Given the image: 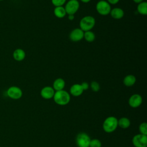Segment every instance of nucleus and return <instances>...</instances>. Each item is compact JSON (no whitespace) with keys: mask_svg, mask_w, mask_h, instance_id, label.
Returning a JSON list of instances; mask_svg holds the SVG:
<instances>
[{"mask_svg":"<svg viewBox=\"0 0 147 147\" xmlns=\"http://www.w3.org/2000/svg\"><path fill=\"white\" fill-rule=\"evenodd\" d=\"M54 102L58 105L65 106L69 103L71 96L68 92L64 90L55 91L53 97Z\"/></svg>","mask_w":147,"mask_h":147,"instance_id":"1","label":"nucleus"},{"mask_svg":"<svg viewBox=\"0 0 147 147\" xmlns=\"http://www.w3.org/2000/svg\"><path fill=\"white\" fill-rule=\"evenodd\" d=\"M118 127V119L114 116H109L103 121L102 127L103 130L107 133L114 131Z\"/></svg>","mask_w":147,"mask_h":147,"instance_id":"2","label":"nucleus"},{"mask_svg":"<svg viewBox=\"0 0 147 147\" xmlns=\"http://www.w3.org/2000/svg\"><path fill=\"white\" fill-rule=\"evenodd\" d=\"M96 21L91 16H86L81 18L79 22V26L83 32L91 30L95 26Z\"/></svg>","mask_w":147,"mask_h":147,"instance_id":"3","label":"nucleus"},{"mask_svg":"<svg viewBox=\"0 0 147 147\" xmlns=\"http://www.w3.org/2000/svg\"><path fill=\"white\" fill-rule=\"evenodd\" d=\"M96 10L98 14L101 16H107L110 14L111 10V5L106 0L99 1L96 4Z\"/></svg>","mask_w":147,"mask_h":147,"instance_id":"4","label":"nucleus"},{"mask_svg":"<svg viewBox=\"0 0 147 147\" xmlns=\"http://www.w3.org/2000/svg\"><path fill=\"white\" fill-rule=\"evenodd\" d=\"M64 7L67 15H75L79 9L80 3L78 0H69Z\"/></svg>","mask_w":147,"mask_h":147,"instance_id":"5","label":"nucleus"},{"mask_svg":"<svg viewBox=\"0 0 147 147\" xmlns=\"http://www.w3.org/2000/svg\"><path fill=\"white\" fill-rule=\"evenodd\" d=\"M91 138L84 132L78 133L76 137V144L78 147H89Z\"/></svg>","mask_w":147,"mask_h":147,"instance_id":"6","label":"nucleus"},{"mask_svg":"<svg viewBox=\"0 0 147 147\" xmlns=\"http://www.w3.org/2000/svg\"><path fill=\"white\" fill-rule=\"evenodd\" d=\"M6 94L9 98L14 100H17L22 96L23 92L19 87L12 86L7 88L6 90Z\"/></svg>","mask_w":147,"mask_h":147,"instance_id":"7","label":"nucleus"},{"mask_svg":"<svg viewBox=\"0 0 147 147\" xmlns=\"http://www.w3.org/2000/svg\"><path fill=\"white\" fill-rule=\"evenodd\" d=\"M132 144L135 147H147V136L137 134L132 138Z\"/></svg>","mask_w":147,"mask_h":147,"instance_id":"8","label":"nucleus"},{"mask_svg":"<svg viewBox=\"0 0 147 147\" xmlns=\"http://www.w3.org/2000/svg\"><path fill=\"white\" fill-rule=\"evenodd\" d=\"M84 32L80 28H75L72 29L69 34L70 40L73 42H78L83 39Z\"/></svg>","mask_w":147,"mask_h":147,"instance_id":"9","label":"nucleus"},{"mask_svg":"<svg viewBox=\"0 0 147 147\" xmlns=\"http://www.w3.org/2000/svg\"><path fill=\"white\" fill-rule=\"evenodd\" d=\"M142 103V96L138 94H134L131 95L128 100L129 106L132 108H137L141 106Z\"/></svg>","mask_w":147,"mask_h":147,"instance_id":"10","label":"nucleus"},{"mask_svg":"<svg viewBox=\"0 0 147 147\" xmlns=\"http://www.w3.org/2000/svg\"><path fill=\"white\" fill-rule=\"evenodd\" d=\"M55 91L51 86H45L40 91L41 96L45 99H50L53 98Z\"/></svg>","mask_w":147,"mask_h":147,"instance_id":"11","label":"nucleus"},{"mask_svg":"<svg viewBox=\"0 0 147 147\" xmlns=\"http://www.w3.org/2000/svg\"><path fill=\"white\" fill-rule=\"evenodd\" d=\"M83 91L84 90H83L81 84L78 83L72 84L69 88V94L75 97L80 96Z\"/></svg>","mask_w":147,"mask_h":147,"instance_id":"12","label":"nucleus"},{"mask_svg":"<svg viewBox=\"0 0 147 147\" xmlns=\"http://www.w3.org/2000/svg\"><path fill=\"white\" fill-rule=\"evenodd\" d=\"M110 14L113 18L115 20H120L123 17L125 13L122 8L114 7L111 9Z\"/></svg>","mask_w":147,"mask_h":147,"instance_id":"13","label":"nucleus"},{"mask_svg":"<svg viewBox=\"0 0 147 147\" xmlns=\"http://www.w3.org/2000/svg\"><path fill=\"white\" fill-rule=\"evenodd\" d=\"M26 53L25 51L21 48L16 49L13 53V57L17 61H21L25 59Z\"/></svg>","mask_w":147,"mask_h":147,"instance_id":"14","label":"nucleus"},{"mask_svg":"<svg viewBox=\"0 0 147 147\" xmlns=\"http://www.w3.org/2000/svg\"><path fill=\"white\" fill-rule=\"evenodd\" d=\"M65 86V80L63 78H59L56 79L53 81L52 87L55 91H57L64 90Z\"/></svg>","mask_w":147,"mask_h":147,"instance_id":"15","label":"nucleus"},{"mask_svg":"<svg viewBox=\"0 0 147 147\" xmlns=\"http://www.w3.org/2000/svg\"><path fill=\"white\" fill-rule=\"evenodd\" d=\"M136 82V78L132 74H129L125 76L123 79V84L128 87H131L134 85Z\"/></svg>","mask_w":147,"mask_h":147,"instance_id":"16","label":"nucleus"},{"mask_svg":"<svg viewBox=\"0 0 147 147\" xmlns=\"http://www.w3.org/2000/svg\"><path fill=\"white\" fill-rule=\"evenodd\" d=\"M53 14L55 17L58 18H63L67 15L64 6L55 7L53 9Z\"/></svg>","mask_w":147,"mask_h":147,"instance_id":"17","label":"nucleus"},{"mask_svg":"<svg viewBox=\"0 0 147 147\" xmlns=\"http://www.w3.org/2000/svg\"><path fill=\"white\" fill-rule=\"evenodd\" d=\"M130 119L127 117H122L118 119V126L123 129H126L130 126Z\"/></svg>","mask_w":147,"mask_h":147,"instance_id":"18","label":"nucleus"},{"mask_svg":"<svg viewBox=\"0 0 147 147\" xmlns=\"http://www.w3.org/2000/svg\"><path fill=\"white\" fill-rule=\"evenodd\" d=\"M137 10L140 14L146 16L147 14V2L144 1L138 3L137 6Z\"/></svg>","mask_w":147,"mask_h":147,"instance_id":"19","label":"nucleus"},{"mask_svg":"<svg viewBox=\"0 0 147 147\" xmlns=\"http://www.w3.org/2000/svg\"><path fill=\"white\" fill-rule=\"evenodd\" d=\"M83 38L88 42H93L95 40V34L92 30L84 32Z\"/></svg>","mask_w":147,"mask_h":147,"instance_id":"20","label":"nucleus"},{"mask_svg":"<svg viewBox=\"0 0 147 147\" xmlns=\"http://www.w3.org/2000/svg\"><path fill=\"white\" fill-rule=\"evenodd\" d=\"M90 87L91 88V89L92 91L95 92H98L100 88L99 83L98 82L95 81V80L91 82V83L90 84Z\"/></svg>","mask_w":147,"mask_h":147,"instance_id":"21","label":"nucleus"},{"mask_svg":"<svg viewBox=\"0 0 147 147\" xmlns=\"http://www.w3.org/2000/svg\"><path fill=\"white\" fill-rule=\"evenodd\" d=\"M139 131L140 134L147 136V123L146 122H142L139 125Z\"/></svg>","mask_w":147,"mask_h":147,"instance_id":"22","label":"nucleus"},{"mask_svg":"<svg viewBox=\"0 0 147 147\" xmlns=\"http://www.w3.org/2000/svg\"><path fill=\"white\" fill-rule=\"evenodd\" d=\"M102 143L101 141L97 138L91 139L89 147H101Z\"/></svg>","mask_w":147,"mask_h":147,"instance_id":"23","label":"nucleus"},{"mask_svg":"<svg viewBox=\"0 0 147 147\" xmlns=\"http://www.w3.org/2000/svg\"><path fill=\"white\" fill-rule=\"evenodd\" d=\"M67 2V0H51L52 5L55 7L63 6Z\"/></svg>","mask_w":147,"mask_h":147,"instance_id":"24","label":"nucleus"},{"mask_svg":"<svg viewBox=\"0 0 147 147\" xmlns=\"http://www.w3.org/2000/svg\"><path fill=\"white\" fill-rule=\"evenodd\" d=\"M80 84H81V86H82V88L84 91H86V90H88L90 87V84L86 82H83Z\"/></svg>","mask_w":147,"mask_h":147,"instance_id":"25","label":"nucleus"},{"mask_svg":"<svg viewBox=\"0 0 147 147\" xmlns=\"http://www.w3.org/2000/svg\"><path fill=\"white\" fill-rule=\"evenodd\" d=\"M106 1L110 5H116L119 2V0H106Z\"/></svg>","mask_w":147,"mask_h":147,"instance_id":"26","label":"nucleus"},{"mask_svg":"<svg viewBox=\"0 0 147 147\" xmlns=\"http://www.w3.org/2000/svg\"><path fill=\"white\" fill-rule=\"evenodd\" d=\"M68 18L69 20L72 21L75 18V16H74V15H68Z\"/></svg>","mask_w":147,"mask_h":147,"instance_id":"27","label":"nucleus"},{"mask_svg":"<svg viewBox=\"0 0 147 147\" xmlns=\"http://www.w3.org/2000/svg\"><path fill=\"white\" fill-rule=\"evenodd\" d=\"M133 1L134 2H135L136 3H140V2H142V1H144V0H133Z\"/></svg>","mask_w":147,"mask_h":147,"instance_id":"28","label":"nucleus"},{"mask_svg":"<svg viewBox=\"0 0 147 147\" xmlns=\"http://www.w3.org/2000/svg\"><path fill=\"white\" fill-rule=\"evenodd\" d=\"M91 0H80V1L84 3H87L88 2H90Z\"/></svg>","mask_w":147,"mask_h":147,"instance_id":"29","label":"nucleus"},{"mask_svg":"<svg viewBox=\"0 0 147 147\" xmlns=\"http://www.w3.org/2000/svg\"><path fill=\"white\" fill-rule=\"evenodd\" d=\"M3 1V0H0V1Z\"/></svg>","mask_w":147,"mask_h":147,"instance_id":"30","label":"nucleus"}]
</instances>
